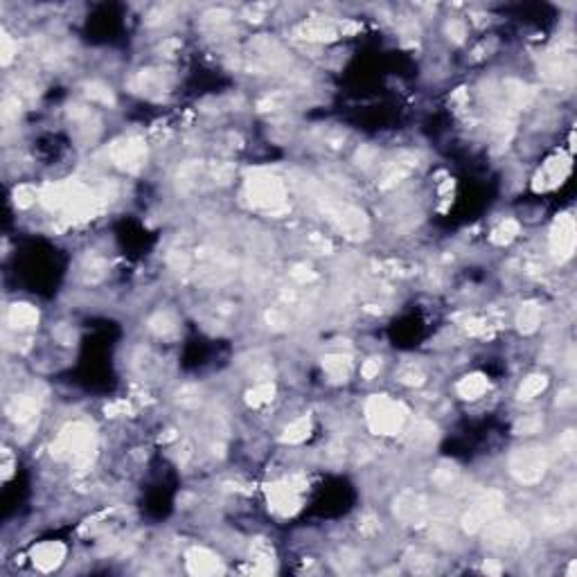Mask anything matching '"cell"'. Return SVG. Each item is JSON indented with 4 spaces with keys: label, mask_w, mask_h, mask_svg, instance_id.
I'll return each instance as SVG.
<instances>
[{
    "label": "cell",
    "mask_w": 577,
    "mask_h": 577,
    "mask_svg": "<svg viewBox=\"0 0 577 577\" xmlns=\"http://www.w3.org/2000/svg\"><path fill=\"white\" fill-rule=\"evenodd\" d=\"M300 188L307 190V194H309L311 201L316 203L320 214H325L329 224H332L341 235L348 237V240L361 242L370 235V219L366 217V212L361 210V207L345 203L343 198L332 196L329 192H325V188L318 185L313 179H309V176H303V179H300Z\"/></svg>",
    "instance_id": "6da1fadb"
},
{
    "label": "cell",
    "mask_w": 577,
    "mask_h": 577,
    "mask_svg": "<svg viewBox=\"0 0 577 577\" xmlns=\"http://www.w3.org/2000/svg\"><path fill=\"white\" fill-rule=\"evenodd\" d=\"M52 456L57 460H70L77 474H86L97 458L95 426L88 422L66 424L52 442Z\"/></svg>",
    "instance_id": "7a4b0ae2"
},
{
    "label": "cell",
    "mask_w": 577,
    "mask_h": 577,
    "mask_svg": "<svg viewBox=\"0 0 577 577\" xmlns=\"http://www.w3.org/2000/svg\"><path fill=\"white\" fill-rule=\"evenodd\" d=\"M246 198L253 207L257 210L280 217V214L289 212V201H287V188L284 183L271 172L257 169L248 176L246 181Z\"/></svg>",
    "instance_id": "3957f363"
},
{
    "label": "cell",
    "mask_w": 577,
    "mask_h": 577,
    "mask_svg": "<svg viewBox=\"0 0 577 577\" xmlns=\"http://www.w3.org/2000/svg\"><path fill=\"white\" fill-rule=\"evenodd\" d=\"M409 418V411L402 402L388 395H372L366 402V420L374 435H397Z\"/></svg>",
    "instance_id": "277c9868"
},
{
    "label": "cell",
    "mask_w": 577,
    "mask_h": 577,
    "mask_svg": "<svg viewBox=\"0 0 577 577\" xmlns=\"http://www.w3.org/2000/svg\"><path fill=\"white\" fill-rule=\"evenodd\" d=\"M512 478L521 485H537L543 480L546 472L550 467V451L541 447V444H528V447H519L512 451L510 460H507Z\"/></svg>",
    "instance_id": "5b68a950"
},
{
    "label": "cell",
    "mask_w": 577,
    "mask_h": 577,
    "mask_svg": "<svg viewBox=\"0 0 577 577\" xmlns=\"http://www.w3.org/2000/svg\"><path fill=\"white\" fill-rule=\"evenodd\" d=\"M485 530V546L494 552H519L528 548L530 530L519 521H489Z\"/></svg>",
    "instance_id": "8992f818"
},
{
    "label": "cell",
    "mask_w": 577,
    "mask_h": 577,
    "mask_svg": "<svg viewBox=\"0 0 577 577\" xmlns=\"http://www.w3.org/2000/svg\"><path fill=\"white\" fill-rule=\"evenodd\" d=\"M505 505V494L498 489H489L480 494L476 501L467 507V512L460 519V528L465 530L467 535H476L487 526L489 521H494L498 514H501Z\"/></svg>",
    "instance_id": "52a82bcc"
},
{
    "label": "cell",
    "mask_w": 577,
    "mask_h": 577,
    "mask_svg": "<svg viewBox=\"0 0 577 577\" xmlns=\"http://www.w3.org/2000/svg\"><path fill=\"white\" fill-rule=\"evenodd\" d=\"M303 489H305V480L300 476L266 485L268 507L275 514H280V517H294L300 507H303Z\"/></svg>",
    "instance_id": "ba28073f"
},
{
    "label": "cell",
    "mask_w": 577,
    "mask_h": 577,
    "mask_svg": "<svg viewBox=\"0 0 577 577\" xmlns=\"http://www.w3.org/2000/svg\"><path fill=\"white\" fill-rule=\"evenodd\" d=\"M111 163L122 169V172L136 174L147 165V144L138 136H125L118 138L109 149Z\"/></svg>",
    "instance_id": "9c48e42d"
},
{
    "label": "cell",
    "mask_w": 577,
    "mask_h": 577,
    "mask_svg": "<svg viewBox=\"0 0 577 577\" xmlns=\"http://www.w3.org/2000/svg\"><path fill=\"white\" fill-rule=\"evenodd\" d=\"M546 84L557 88H571L575 81V57L566 50L546 52L539 64Z\"/></svg>",
    "instance_id": "30bf717a"
},
{
    "label": "cell",
    "mask_w": 577,
    "mask_h": 577,
    "mask_svg": "<svg viewBox=\"0 0 577 577\" xmlns=\"http://www.w3.org/2000/svg\"><path fill=\"white\" fill-rule=\"evenodd\" d=\"M392 514H395L397 521L406 523V526H424L431 517V503L422 491L404 489L392 501Z\"/></svg>",
    "instance_id": "8fae6325"
},
{
    "label": "cell",
    "mask_w": 577,
    "mask_h": 577,
    "mask_svg": "<svg viewBox=\"0 0 577 577\" xmlns=\"http://www.w3.org/2000/svg\"><path fill=\"white\" fill-rule=\"evenodd\" d=\"M568 174H571V156L564 151H559V153H555V156H550L539 167V172H537V176L533 179V190L535 192L555 190L568 179Z\"/></svg>",
    "instance_id": "7c38bea8"
},
{
    "label": "cell",
    "mask_w": 577,
    "mask_h": 577,
    "mask_svg": "<svg viewBox=\"0 0 577 577\" xmlns=\"http://www.w3.org/2000/svg\"><path fill=\"white\" fill-rule=\"evenodd\" d=\"M577 230L571 214H559L550 228V255L557 261H568L575 253Z\"/></svg>",
    "instance_id": "4fadbf2b"
},
{
    "label": "cell",
    "mask_w": 577,
    "mask_h": 577,
    "mask_svg": "<svg viewBox=\"0 0 577 577\" xmlns=\"http://www.w3.org/2000/svg\"><path fill=\"white\" fill-rule=\"evenodd\" d=\"M41 399L36 392H23L16 395L7 404V415L14 424H18L21 428H34L38 413H41Z\"/></svg>",
    "instance_id": "5bb4252c"
},
{
    "label": "cell",
    "mask_w": 577,
    "mask_h": 577,
    "mask_svg": "<svg viewBox=\"0 0 577 577\" xmlns=\"http://www.w3.org/2000/svg\"><path fill=\"white\" fill-rule=\"evenodd\" d=\"M185 566L188 573L198 575V577H207V575H224L226 566L217 552H212L210 548H201V546H194L185 552Z\"/></svg>",
    "instance_id": "9a60e30c"
},
{
    "label": "cell",
    "mask_w": 577,
    "mask_h": 577,
    "mask_svg": "<svg viewBox=\"0 0 577 577\" xmlns=\"http://www.w3.org/2000/svg\"><path fill=\"white\" fill-rule=\"evenodd\" d=\"M539 530L546 535H557V533H564L573 526L575 521V512H573V505L568 503H559V505H552V507H546V510L539 512Z\"/></svg>",
    "instance_id": "2e32d148"
},
{
    "label": "cell",
    "mask_w": 577,
    "mask_h": 577,
    "mask_svg": "<svg viewBox=\"0 0 577 577\" xmlns=\"http://www.w3.org/2000/svg\"><path fill=\"white\" fill-rule=\"evenodd\" d=\"M169 84H172V79H169L167 70H153V68L136 73V77L131 79V86H133L136 93H142L147 97L167 93Z\"/></svg>",
    "instance_id": "e0dca14e"
},
{
    "label": "cell",
    "mask_w": 577,
    "mask_h": 577,
    "mask_svg": "<svg viewBox=\"0 0 577 577\" xmlns=\"http://www.w3.org/2000/svg\"><path fill=\"white\" fill-rule=\"evenodd\" d=\"M294 36L307 43H332L341 36V32H338V25H334V23L307 21L300 27H296Z\"/></svg>",
    "instance_id": "ac0fdd59"
},
{
    "label": "cell",
    "mask_w": 577,
    "mask_h": 577,
    "mask_svg": "<svg viewBox=\"0 0 577 577\" xmlns=\"http://www.w3.org/2000/svg\"><path fill=\"white\" fill-rule=\"evenodd\" d=\"M66 559V546L61 541H43L32 550V561L38 571L50 573L61 566V561Z\"/></svg>",
    "instance_id": "d6986e66"
},
{
    "label": "cell",
    "mask_w": 577,
    "mask_h": 577,
    "mask_svg": "<svg viewBox=\"0 0 577 577\" xmlns=\"http://www.w3.org/2000/svg\"><path fill=\"white\" fill-rule=\"evenodd\" d=\"M415 167H418V160H415L413 156H399V158H395L392 163H388L386 167H383V174H381V179H379V190L397 188L399 183L409 179Z\"/></svg>",
    "instance_id": "ffe728a7"
},
{
    "label": "cell",
    "mask_w": 577,
    "mask_h": 577,
    "mask_svg": "<svg viewBox=\"0 0 577 577\" xmlns=\"http://www.w3.org/2000/svg\"><path fill=\"white\" fill-rule=\"evenodd\" d=\"M320 361H322V370H325V374L334 383H343V381L350 379V374H352V359H350V354H343V352L325 354V357H322Z\"/></svg>",
    "instance_id": "44dd1931"
},
{
    "label": "cell",
    "mask_w": 577,
    "mask_h": 577,
    "mask_svg": "<svg viewBox=\"0 0 577 577\" xmlns=\"http://www.w3.org/2000/svg\"><path fill=\"white\" fill-rule=\"evenodd\" d=\"M7 322H10V327L18 329V332L32 329L38 325V309L27 303H14L10 311H7Z\"/></svg>",
    "instance_id": "7402d4cb"
},
{
    "label": "cell",
    "mask_w": 577,
    "mask_h": 577,
    "mask_svg": "<svg viewBox=\"0 0 577 577\" xmlns=\"http://www.w3.org/2000/svg\"><path fill=\"white\" fill-rule=\"evenodd\" d=\"M147 327L153 336L158 338H174L179 336V318H176L174 311L169 309H160L147 320Z\"/></svg>",
    "instance_id": "603a6c76"
},
{
    "label": "cell",
    "mask_w": 577,
    "mask_h": 577,
    "mask_svg": "<svg viewBox=\"0 0 577 577\" xmlns=\"http://www.w3.org/2000/svg\"><path fill=\"white\" fill-rule=\"evenodd\" d=\"M489 388V381H487V376L480 374V372H472V374H467L463 376V379L458 381V395L467 399V402H474V399H480L485 392H487Z\"/></svg>",
    "instance_id": "cb8c5ba5"
},
{
    "label": "cell",
    "mask_w": 577,
    "mask_h": 577,
    "mask_svg": "<svg viewBox=\"0 0 577 577\" xmlns=\"http://www.w3.org/2000/svg\"><path fill=\"white\" fill-rule=\"evenodd\" d=\"M541 325V307L537 303H523L517 311V329L521 334H535Z\"/></svg>",
    "instance_id": "d4e9b609"
},
{
    "label": "cell",
    "mask_w": 577,
    "mask_h": 577,
    "mask_svg": "<svg viewBox=\"0 0 577 577\" xmlns=\"http://www.w3.org/2000/svg\"><path fill=\"white\" fill-rule=\"evenodd\" d=\"M458 478H460V469L456 463H449V460H442V463L433 469V474H431V480H433L435 487H440V489H451L453 485L458 483Z\"/></svg>",
    "instance_id": "484cf974"
},
{
    "label": "cell",
    "mask_w": 577,
    "mask_h": 577,
    "mask_svg": "<svg viewBox=\"0 0 577 577\" xmlns=\"http://www.w3.org/2000/svg\"><path fill=\"white\" fill-rule=\"evenodd\" d=\"M309 433H311V418L309 415H303V418L294 420L287 428H284L282 442L284 444H300L309 437Z\"/></svg>",
    "instance_id": "4316f807"
},
{
    "label": "cell",
    "mask_w": 577,
    "mask_h": 577,
    "mask_svg": "<svg viewBox=\"0 0 577 577\" xmlns=\"http://www.w3.org/2000/svg\"><path fill=\"white\" fill-rule=\"evenodd\" d=\"M521 233V226H519V221L517 219H505L501 221L494 230H491V244H496V246H507L510 242H514L519 237Z\"/></svg>",
    "instance_id": "83f0119b"
},
{
    "label": "cell",
    "mask_w": 577,
    "mask_h": 577,
    "mask_svg": "<svg viewBox=\"0 0 577 577\" xmlns=\"http://www.w3.org/2000/svg\"><path fill=\"white\" fill-rule=\"evenodd\" d=\"M546 388H548V376L546 374H530L528 379L521 383L517 397L521 399V402H530V399L539 397Z\"/></svg>",
    "instance_id": "f1b7e54d"
},
{
    "label": "cell",
    "mask_w": 577,
    "mask_h": 577,
    "mask_svg": "<svg viewBox=\"0 0 577 577\" xmlns=\"http://www.w3.org/2000/svg\"><path fill=\"white\" fill-rule=\"evenodd\" d=\"M275 395V383L273 381H261L255 383L248 392H246V404L253 406V409H259V406L268 404Z\"/></svg>",
    "instance_id": "f546056e"
},
{
    "label": "cell",
    "mask_w": 577,
    "mask_h": 577,
    "mask_svg": "<svg viewBox=\"0 0 577 577\" xmlns=\"http://www.w3.org/2000/svg\"><path fill=\"white\" fill-rule=\"evenodd\" d=\"M84 95H86L90 102L104 104V106H113L115 104V95L111 86H106L104 81H86L84 84Z\"/></svg>",
    "instance_id": "4dcf8cb0"
},
{
    "label": "cell",
    "mask_w": 577,
    "mask_h": 577,
    "mask_svg": "<svg viewBox=\"0 0 577 577\" xmlns=\"http://www.w3.org/2000/svg\"><path fill=\"white\" fill-rule=\"evenodd\" d=\"M514 435H535L543 431V415L541 413H530V415H521L519 420H514L512 424Z\"/></svg>",
    "instance_id": "1f68e13d"
},
{
    "label": "cell",
    "mask_w": 577,
    "mask_h": 577,
    "mask_svg": "<svg viewBox=\"0 0 577 577\" xmlns=\"http://www.w3.org/2000/svg\"><path fill=\"white\" fill-rule=\"evenodd\" d=\"M437 437V428L431 422H418L411 428V444L415 447H431Z\"/></svg>",
    "instance_id": "d6a6232c"
},
{
    "label": "cell",
    "mask_w": 577,
    "mask_h": 577,
    "mask_svg": "<svg viewBox=\"0 0 577 577\" xmlns=\"http://www.w3.org/2000/svg\"><path fill=\"white\" fill-rule=\"evenodd\" d=\"M201 176V160H190V163L181 165L179 174H176V183L181 190H190Z\"/></svg>",
    "instance_id": "836d02e7"
},
{
    "label": "cell",
    "mask_w": 577,
    "mask_h": 577,
    "mask_svg": "<svg viewBox=\"0 0 577 577\" xmlns=\"http://www.w3.org/2000/svg\"><path fill=\"white\" fill-rule=\"evenodd\" d=\"M203 390L196 386V383H185V386H181L176 390V404L185 406V409H196L198 404H201V397Z\"/></svg>",
    "instance_id": "e575fe53"
},
{
    "label": "cell",
    "mask_w": 577,
    "mask_h": 577,
    "mask_svg": "<svg viewBox=\"0 0 577 577\" xmlns=\"http://www.w3.org/2000/svg\"><path fill=\"white\" fill-rule=\"evenodd\" d=\"M397 379H399V383H404V386L418 388V386H422V383L426 381V374H424V370H422V368L409 363V366H402V368H399Z\"/></svg>",
    "instance_id": "d590c367"
},
{
    "label": "cell",
    "mask_w": 577,
    "mask_h": 577,
    "mask_svg": "<svg viewBox=\"0 0 577 577\" xmlns=\"http://www.w3.org/2000/svg\"><path fill=\"white\" fill-rule=\"evenodd\" d=\"M106 261L99 255H88L86 264H84V271H86V280L88 282H99L106 275Z\"/></svg>",
    "instance_id": "8d00e7d4"
},
{
    "label": "cell",
    "mask_w": 577,
    "mask_h": 577,
    "mask_svg": "<svg viewBox=\"0 0 577 577\" xmlns=\"http://www.w3.org/2000/svg\"><path fill=\"white\" fill-rule=\"evenodd\" d=\"M409 564H411L413 573H433L435 559L431 555H426V552H415V555H411Z\"/></svg>",
    "instance_id": "74e56055"
},
{
    "label": "cell",
    "mask_w": 577,
    "mask_h": 577,
    "mask_svg": "<svg viewBox=\"0 0 577 577\" xmlns=\"http://www.w3.org/2000/svg\"><path fill=\"white\" fill-rule=\"evenodd\" d=\"M444 32H447L453 43H463L467 38V23L463 18H449L447 25H444Z\"/></svg>",
    "instance_id": "f35d334b"
},
{
    "label": "cell",
    "mask_w": 577,
    "mask_h": 577,
    "mask_svg": "<svg viewBox=\"0 0 577 577\" xmlns=\"http://www.w3.org/2000/svg\"><path fill=\"white\" fill-rule=\"evenodd\" d=\"M14 57H16V43H14V38L3 29V32H0V61H3V66H10Z\"/></svg>",
    "instance_id": "ab89813d"
},
{
    "label": "cell",
    "mask_w": 577,
    "mask_h": 577,
    "mask_svg": "<svg viewBox=\"0 0 577 577\" xmlns=\"http://www.w3.org/2000/svg\"><path fill=\"white\" fill-rule=\"evenodd\" d=\"M36 201H38V192L32 185H21L14 190V203L18 207H29Z\"/></svg>",
    "instance_id": "60d3db41"
},
{
    "label": "cell",
    "mask_w": 577,
    "mask_h": 577,
    "mask_svg": "<svg viewBox=\"0 0 577 577\" xmlns=\"http://www.w3.org/2000/svg\"><path fill=\"white\" fill-rule=\"evenodd\" d=\"M264 318H266V325L275 329V332H284V329L289 327V318L282 309H268L264 313Z\"/></svg>",
    "instance_id": "b9f144b4"
},
{
    "label": "cell",
    "mask_w": 577,
    "mask_h": 577,
    "mask_svg": "<svg viewBox=\"0 0 577 577\" xmlns=\"http://www.w3.org/2000/svg\"><path fill=\"white\" fill-rule=\"evenodd\" d=\"M376 158H379V153H376V149L370 147V144H363V147H359L357 156H354L357 165L363 167V169H370L376 163Z\"/></svg>",
    "instance_id": "7bdbcfd3"
},
{
    "label": "cell",
    "mask_w": 577,
    "mask_h": 577,
    "mask_svg": "<svg viewBox=\"0 0 577 577\" xmlns=\"http://www.w3.org/2000/svg\"><path fill=\"white\" fill-rule=\"evenodd\" d=\"M174 7L172 5H158V7H153V10L149 12V16H147V25L149 27H156V25H163V23L169 21V12H172Z\"/></svg>",
    "instance_id": "ee69618b"
},
{
    "label": "cell",
    "mask_w": 577,
    "mask_h": 577,
    "mask_svg": "<svg viewBox=\"0 0 577 577\" xmlns=\"http://www.w3.org/2000/svg\"><path fill=\"white\" fill-rule=\"evenodd\" d=\"M291 278H294L298 284H309V282L316 280L318 275H316V271H311L307 264H296L294 268H291Z\"/></svg>",
    "instance_id": "f6af8a7d"
},
{
    "label": "cell",
    "mask_w": 577,
    "mask_h": 577,
    "mask_svg": "<svg viewBox=\"0 0 577 577\" xmlns=\"http://www.w3.org/2000/svg\"><path fill=\"white\" fill-rule=\"evenodd\" d=\"M212 176H214V181L221 183V185H226V183H230L235 179V167L230 165V163H217L212 169Z\"/></svg>",
    "instance_id": "bcb514c9"
},
{
    "label": "cell",
    "mask_w": 577,
    "mask_h": 577,
    "mask_svg": "<svg viewBox=\"0 0 577 577\" xmlns=\"http://www.w3.org/2000/svg\"><path fill=\"white\" fill-rule=\"evenodd\" d=\"M381 366H383L381 357H370L368 361H363V366H361V376H363V379H374V376L381 372Z\"/></svg>",
    "instance_id": "7dc6e473"
},
{
    "label": "cell",
    "mask_w": 577,
    "mask_h": 577,
    "mask_svg": "<svg viewBox=\"0 0 577 577\" xmlns=\"http://www.w3.org/2000/svg\"><path fill=\"white\" fill-rule=\"evenodd\" d=\"M284 102H287V95L273 93V95H266L264 99H259L257 109H259V111H275V109H282Z\"/></svg>",
    "instance_id": "c3c4849f"
},
{
    "label": "cell",
    "mask_w": 577,
    "mask_h": 577,
    "mask_svg": "<svg viewBox=\"0 0 577 577\" xmlns=\"http://www.w3.org/2000/svg\"><path fill=\"white\" fill-rule=\"evenodd\" d=\"M52 334H55V338L61 343V345H73L75 343V329L70 325H66V322H61V325H57L55 329H52Z\"/></svg>",
    "instance_id": "681fc988"
},
{
    "label": "cell",
    "mask_w": 577,
    "mask_h": 577,
    "mask_svg": "<svg viewBox=\"0 0 577 577\" xmlns=\"http://www.w3.org/2000/svg\"><path fill=\"white\" fill-rule=\"evenodd\" d=\"M169 266H174L176 271H188L190 268V257H188V253H183V251H176L169 255Z\"/></svg>",
    "instance_id": "f907efd6"
},
{
    "label": "cell",
    "mask_w": 577,
    "mask_h": 577,
    "mask_svg": "<svg viewBox=\"0 0 577 577\" xmlns=\"http://www.w3.org/2000/svg\"><path fill=\"white\" fill-rule=\"evenodd\" d=\"M230 12L228 10H210L203 14V21L210 23V25H221V23H228Z\"/></svg>",
    "instance_id": "816d5d0a"
},
{
    "label": "cell",
    "mask_w": 577,
    "mask_h": 577,
    "mask_svg": "<svg viewBox=\"0 0 577 577\" xmlns=\"http://www.w3.org/2000/svg\"><path fill=\"white\" fill-rule=\"evenodd\" d=\"M18 113H21L18 99L16 97H7L5 102H3V118L5 120H14V118H18Z\"/></svg>",
    "instance_id": "f5cc1de1"
},
{
    "label": "cell",
    "mask_w": 577,
    "mask_h": 577,
    "mask_svg": "<svg viewBox=\"0 0 577 577\" xmlns=\"http://www.w3.org/2000/svg\"><path fill=\"white\" fill-rule=\"evenodd\" d=\"M104 411L109 418H115V415H127V413H131V404L127 402V399H118V402H111Z\"/></svg>",
    "instance_id": "db71d44e"
},
{
    "label": "cell",
    "mask_w": 577,
    "mask_h": 577,
    "mask_svg": "<svg viewBox=\"0 0 577 577\" xmlns=\"http://www.w3.org/2000/svg\"><path fill=\"white\" fill-rule=\"evenodd\" d=\"M359 530L363 535H374L376 530H379V521H376V517H372V514H366V517L359 521Z\"/></svg>",
    "instance_id": "11a10c76"
},
{
    "label": "cell",
    "mask_w": 577,
    "mask_h": 577,
    "mask_svg": "<svg viewBox=\"0 0 577 577\" xmlns=\"http://www.w3.org/2000/svg\"><path fill=\"white\" fill-rule=\"evenodd\" d=\"M559 449L564 451L566 456H571L575 451V431H566V433L559 437Z\"/></svg>",
    "instance_id": "9f6ffc18"
},
{
    "label": "cell",
    "mask_w": 577,
    "mask_h": 577,
    "mask_svg": "<svg viewBox=\"0 0 577 577\" xmlns=\"http://www.w3.org/2000/svg\"><path fill=\"white\" fill-rule=\"evenodd\" d=\"M336 561H341V568L343 571H350V568H354L359 564V555L357 552H352L350 548H345L343 552H341V559H336Z\"/></svg>",
    "instance_id": "6f0895ef"
},
{
    "label": "cell",
    "mask_w": 577,
    "mask_h": 577,
    "mask_svg": "<svg viewBox=\"0 0 577 577\" xmlns=\"http://www.w3.org/2000/svg\"><path fill=\"white\" fill-rule=\"evenodd\" d=\"M0 469H3V478L5 480L14 474V456H12L10 449L3 451V467H0Z\"/></svg>",
    "instance_id": "680465c9"
},
{
    "label": "cell",
    "mask_w": 577,
    "mask_h": 577,
    "mask_svg": "<svg viewBox=\"0 0 577 577\" xmlns=\"http://www.w3.org/2000/svg\"><path fill=\"white\" fill-rule=\"evenodd\" d=\"M575 402V390L573 388H564L557 395V406H571Z\"/></svg>",
    "instance_id": "91938a15"
},
{
    "label": "cell",
    "mask_w": 577,
    "mask_h": 577,
    "mask_svg": "<svg viewBox=\"0 0 577 577\" xmlns=\"http://www.w3.org/2000/svg\"><path fill=\"white\" fill-rule=\"evenodd\" d=\"M483 571L489 573V575H501V564H496L494 559H487V561H485V566H483Z\"/></svg>",
    "instance_id": "94428289"
}]
</instances>
